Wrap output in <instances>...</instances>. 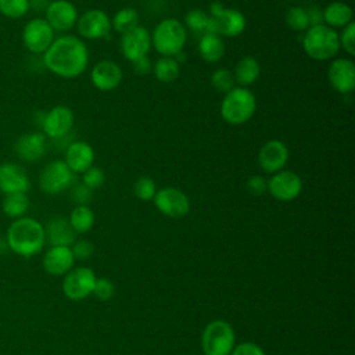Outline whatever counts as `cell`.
<instances>
[{"instance_id": "9", "label": "cell", "mask_w": 355, "mask_h": 355, "mask_svg": "<svg viewBox=\"0 0 355 355\" xmlns=\"http://www.w3.org/2000/svg\"><path fill=\"white\" fill-rule=\"evenodd\" d=\"M54 33L55 32L44 18H32L24 26L22 42L28 51L43 55L54 42Z\"/></svg>"}, {"instance_id": "17", "label": "cell", "mask_w": 355, "mask_h": 355, "mask_svg": "<svg viewBox=\"0 0 355 355\" xmlns=\"http://www.w3.org/2000/svg\"><path fill=\"white\" fill-rule=\"evenodd\" d=\"M288 147L286 143L277 139L268 140L262 144L258 153V164L261 169L269 175H273L282 169H284L288 161Z\"/></svg>"}, {"instance_id": "39", "label": "cell", "mask_w": 355, "mask_h": 355, "mask_svg": "<svg viewBox=\"0 0 355 355\" xmlns=\"http://www.w3.org/2000/svg\"><path fill=\"white\" fill-rule=\"evenodd\" d=\"M71 198L76 205H87L93 198V190L83 183H75L71 187Z\"/></svg>"}, {"instance_id": "35", "label": "cell", "mask_w": 355, "mask_h": 355, "mask_svg": "<svg viewBox=\"0 0 355 355\" xmlns=\"http://www.w3.org/2000/svg\"><path fill=\"white\" fill-rule=\"evenodd\" d=\"M286 24L295 32H305L309 28L308 15L304 7L294 6L286 14Z\"/></svg>"}, {"instance_id": "6", "label": "cell", "mask_w": 355, "mask_h": 355, "mask_svg": "<svg viewBox=\"0 0 355 355\" xmlns=\"http://www.w3.org/2000/svg\"><path fill=\"white\" fill-rule=\"evenodd\" d=\"M234 330L229 322L216 319L209 322L201 336V345L205 355H230L234 348Z\"/></svg>"}, {"instance_id": "46", "label": "cell", "mask_w": 355, "mask_h": 355, "mask_svg": "<svg viewBox=\"0 0 355 355\" xmlns=\"http://www.w3.org/2000/svg\"><path fill=\"white\" fill-rule=\"evenodd\" d=\"M28 1H29V8L37 12H46L51 0H28Z\"/></svg>"}, {"instance_id": "44", "label": "cell", "mask_w": 355, "mask_h": 355, "mask_svg": "<svg viewBox=\"0 0 355 355\" xmlns=\"http://www.w3.org/2000/svg\"><path fill=\"white\" fill-rule=\"evenodd\" d=\"M132 67L137 75H148L150 72H153V62L148 55H144V57L133 61Z\"/></svg>"}, {"instance_id": "20", "label": "cell", "mask_w": 355, "mask_h": 355, "mask_svg": "<svg viewBox=\"0 0 355 355\" xmlns=\"http://www.w3.org/2000/svg\"><path fill=\"white\" fill-rule=\"evenodd\" d=\"M31 182L25 169L14 162L0 164V191L4 194L26 193Z\"/></svg>"}, {"instance_id": "8", "label": "cell", "mask_w": 355, "mask_h": 355, "mask_svg": "<svg viewBox=\"0 0 355 355\" xmlns=\"http://www.w3.org/2000/svg\"><path fill=\"white\" fill-rule=\"evenodd\" d=\"M75 173L68 168L64 159L49 162L39 175V186L43 193L55 196L75 184Z\"/></svg>"}, {"instance_id": "3", "label": "cell", "mask_w": 355, "mask_h": 355, "mask_svg": "<svg viewBox=\"0 0 355 355\" xmlns=\"http://www.w3.org/2000/svg\"><path fill=\"white\" fill-rule=\"evenodd\" d=\"M151 35V47L162 57H175L183 51L187 42V29L176 18H165L155 25Z\"/></svg>"}, {"instance_id": "12", "label": "cell", "mask_w": 355, "mask_h": 355, "mask_svg": "<svg viewBox=\"0 0 355 355\" xmlns=\"http://www.w3.org/2000/svg\"><path fill=\"white\" fill-rule=\"evenodd\" d=\"M76 29L83 39H108L111 33V18L100 8H92L79 15Z\"/></svg>"}, {"instance_id": "4", "label": "cell", "mask_w": 355, "mask_h": 355, "mask_svg": "<svg viewBox=\"0 0 355 355\" xmlns=\"http://www.w3.org/2000/svg\"><path fill=\"white\" fill-rule=\"evenodd\" d=\"M257 110V100L248 87L234 86L227 92L220 103V116L229 125H243L248 122Z\"/></svg>"}, {"instance_id": "18", "label": "cell", "mask_w": 355, "mask_h": 355, "mask_svg": "<svg viewBox=\"0 0 355 355\" xmlns=\"http://www.w3.org/2000/svg\"><path fill=\"white\" fill-rule=\"evenodd\" d=\"M327 79L331 87L341 93L349 94L355 89V64L351 58H336L327 69Z\"/></svg>"}, {"instance_id": "16", "label": "cell", "mask_w": 355, "mask_h": 355, "mask_svg": "<svg viewBox=\"0 0 355 355\" xmlns=\"http://www.w3.org/2000/svg\"><path fill=\"white\" fill-rule=\"evenodd\" d=\"M122 55L133 62L144 55H148L151 50V35L150 31L141 25L136 26L130 32L121 36L119 42Z\"/></svg>"}, {"instance_id": "11", "label": "cell", "mask_w": 355, "mask_h": 355, "mask_svg": "<svg viewBox=\"0 0 355 355\" xmlns=\"http://www.w3.org/2000/svg\"><path fill=\"white\" fill-rule=\"evenodd\" d=\"M153 201L155 208L169 218H183L190 211L187 194L178 187H162L157 190Z\"/></svg>"}, {"instance_id": "38", "label": "cell", "mask_w": 355, "mask_h": 355, "mask_svg": "<svg viewBox=\"0 0 355 355\" xmlns=\"http://www.w3.org/2000/svg\"><path fill=\"white\" fill-rule=\"evenodd\" d=\"M104 182H105V175L101 168L90 166L87 171H85L82 173V183L92 190L101 187L104 184Z\"/></svg>"}, {"instance_id": "36", "label": "cell", "mask_w": 355, "mask_h": 355, "mask_svg": "<svg viewBox=\"0 0 355 355\" xmlns=\"http://www.w3.org/2000/svg\"><path fill=\"white\" fill-rule=\"evenodd\" d=\"M135 196L141 201H150L157 193V186L154 179L150 176H140L133 184Z\"/></svg>"}, {"instance_id": "33", "label": "cell", "mask_w": 355, "mask_h": 355, "mask_svg": "<svg viewBox=\"0 0 355 355\" xmlns=\"http://www.w3.org/2000/svg\"><path fill=\"white\" fill-rule=\"evenodd\" d=\"M29 10L28 0H0V14L10 19L22 18Z\"/></svg>"}, {"instance_id": "2", "label": "cell", "mask_w": 355, "mask_h": 355, "mask_svg": "<svg viewBox=\"0 0 355 355\" xmlns=\"http://www.w3.org/2000/svg\"><path fill=\"white\" fill-rule=\"evenodd\" d=\"M46 241L43 225L28 216L15 219L7 230V244L21 257H32L42 251Z\"/></svg>"}, {"instance_id": "32", "label": "cell", "mask_w": 355, "mask_h": 355, "mask_svg": "<svg viewBox=\"0 0 355 355\" xmlns=\"http://www.w3.org/2000/svg\"><path fill=\"white\" fill-rule=\"evenodd\" d=\"M68 220L76 233H86L94 225V214L87 205H76Z\"/></svg>"}, {"instance_id": "28", "label": "cell", "mask_w": 355, "mask_h": 355, "mask_svg": "<svg viewBox=\"0 0 355 355\" xmlns=\"http://www.w3.org/2000/svg\"><path fill=\"white\" fill-rule=\"evenodd\" d=\"M153 73L161 83H172L179 78L180 64L173 57H161L153 65Z\"/></svg>"}, {"instance_id": "5", "label": "cell", "mask_w": 355, "mask_h": 355, "mask_svg": "<svg viewBox=\"0 0 355 355\" xmlns=\"http://www.w3.org/2000/svg\"><path fill=\"white\" fill-rule=\"evenodd\" d=\"M302 49L306 55L316 61H324L333 58L340 47L338 33L336 29L322 24L316 26H309L301 39Z\"/></svg>"}, {"instance_id": "31", "label": "cell", "mask_w": 355, "mask_h": 355, "mask_svg": "<svg viewBox=\"0 0 355 355\" xmlns=\"http://www.w3.org/2000/svg\"><path fill=\"white\" fill-rule=\"evenodd\" d=\"M3 212L8 216V218H22L24 214L28 211L29 208V198L26 196V193H11V194H6L3 204H1Z\"/></svg>"}, {"instance_id": "15", "label": "cell", "mask_w": 355, "mask_h": 355, "mask_svg": "<svg viewBox=\"0 0 355 355\" xmlns=\"http://www.w3.org/2000/svg\"><path fill=\"white\" fill-rule=\"evenodd\" d=\"M46 21L54 32H68L76 26L79 14L73 3L69 0L50 1L46 12Z\"/></svg>"}, {"instance_id": "25", "label": "cell", "mask_w": 355, "mask_h": 355, "mask_svg": "<svg viewBox=\"0 0 355 355\" xmlns=\"http://www.w3.org/2000/svg\"><path fill=\"white\" fill-rule=\"evenodd\" d=\"M234 82L241 87H248L257 82L261 73V65L255 57L245 55L240 58L234 67Z\"/></svg>"}, {"instance_id": "7", "label": "cell", "mask_w": 355, "mask_h": 355, "mask_svg": "<svg viewBox=\"0 0 355 355\" xmlns=\"http://www.w3.org/2000/svg\"><path fill=\"white\" fill-rule=\"evenodd\" d=\"M211 31L220 37H236L245 29L247 21L241 11L236 8H226L222 3L214 1L209 4Z\"/></svg>"}, {"instance_id": "41", "label": "cell", "mask_w": 355, "mask_h": 355, "mask_svg": "<svg viewBox=\"0 0 355 355\" xmlns=\"http://www.w3.org/2000/svg\"><path fill=\"white\" fill-rule=\"evenodd\" d=\"M245 187L247 190L255 196V197H259V196H263L266 191H268V180L262 176V175H252L247 183H245Z\"/></svg>"}, {"instance_id": "45", "label": "cell", "mask_w": 355, "mask_h": 355, "mask_svg": "<svg viewBox=\"0 0 355 355\" xmlns=\"http://www.w3.org/2000/svg\"><path fill=\"white\" fill-rule=\"evenodd\" d=\"M306 15H308V21H309V26H316V25H322L323 24V10L318 6H311L308 8H305Z\"/></svg>"}, {"instance_id": "42", "label": "cell", "mask_w": 355, "mask_h": 355, "mask_svg": "<svg viewBox=\"0 0 355 355\" xmlns=\"http://www.w3.org/2000/svg\"><path fill=\"white\" fill-rule=\"evenodd\" d=\"M72 250V254L76 259H80V261H86L89 258H92L93 252H94V247L90 241L87 240H79V241H75L73 243V247L71 248Z\"/></svg>"}, {"instance_id": "1", "label": "cell", "mask_w": 355, "mask_h": 355, "mask_svg": "<svg viewBox=\"0 0 355 355\" xmlns=\"http://www.w3.org/2000/svg\"><path fill=\"white\" fill-rule=\"evenodd\" d=\"M43 65L55 76L73 79L80 76L89 65L86 43L73 35L55 37L43 54Z\"/></svg>"}, {"instance_id": "24", "label": "cell", "mask_w": 355, "mask_h": 355, "mask_svg": "<svg viewBox=\"0 0 355 355\" xmlns=\"http://www.w3.org/2000/svg\"><path fill=\"white\" fill-rule=\"evenodd\" d=\"M73 261L75 257L69 247H51L43 258V268L50 275L61 276L71 270Z\"/></svg>"}, {"instance_id": "29", "label": "cell", "mask_w": 355, "mask_h": 355, "mask_svg": "<svg viewBox=\"0 0 355 355\" xmlns=\"http://www.w3.org/2000/svg\"><path fill=\"white\" fill-rule=\"evenodd\" d=\"M140 17L135 8L126 7L118 10L114 17L111 18V29L118 32L121 36L130 32L136 26H139Z\"/></svg>"}, {"instance_id": "14", "label": "cell", "mask_w": 355, "mask_h": 355, "mask_svg": "<svg viewBox=\"0 0 355 355\" xmlns=\"http://www.w3.org/2000/svg\"><path fill=\"white\" fill-rule=\"evenodd\" d=\"M94 282V272L86 266H79L67 273L62 282V291L69 300L80 301L93 293Z\"/></svg>"}, {"instance_id": "40", "label": "cell", "mask_w": 355, "mask_h": 355, "mask_svg": "<svg viewBox=\"0 0 355 355\" xmlns=\"http://www.w3.org/2000/svg\"><path fill=\"white\" fill-rule=\"evenodd\" d=\"M114 291H115V288H114V284L111 283V280L101 277V279H96L92 294H94L101 301H107L114 295Z\"/></svg>"}, {"instance_id": "19", "label": "cell", "mask_w": 355, "mask_h": 355, "mask_svg": "<svg viewBox=\"0 0 355 355\" xmlns=\"http://www.w3.org/2000/svg\"><path fill=\"white\" fill-rule=\"evenodd\" d=\"M123 73L121 67L112 60H101L94 64L90 72L92 83L101 92H111L122 82Z\"/></svg>"}, {"instance_id": "37", "label": "cell", "mask_w": 355, "mask_h": 355, "mask_svg": "<svg viewBox=\"0 0 355 355\" xmlns=\"http://www.w3.org/2000/svg\"><path fill=\"white\" fill-rule=\"evenodd\" d=\"M340 47L349 55H355V22H349L347 26L343 28L341 33L338 35Z\"/></svg>"}, {"instance_id": "34", "label": "cell", "mask_w": 355, "mask_h": 355, "mask_svg": "<svg viewBox=\"0 0 355 355\" xmlns=\"http://www.w3.org/2000/svg\"><path fill=\"white\" fill-rule=\"evenodd\" d=\"M211 85L219 93L226 94L227 92H230L236 86L233 72L230 69H227V68H218L211 75Z\"/></svg>"}, {"instance_id": "23", "label": "cell", "mask_w": 355, "mask_h": 355, "mask_svg": "<svg viewBox=\"0 0 355 355\" xmlns=\"http://www.w3.org/2000/svg\"><path fill=\"white\" fill-rule=\"evenodd\" d=\"M44 234L51 247H69L76 239V232L72 229L69 220L64 216L51 218L44 227Z\"/></svg>"}, {"instance_id": "27", "label": "cell", "mask_w": 355, "mask_h": 355, "mask_svg": "<svg viewBox=\"0 0 355 355\" xmlns=\"http://www.w3.org/2000/svg\"><path fill=\"white\" fill-rule=\"evenodd\" d=\"M198 53L207 62H218L225 54V42L219 35L205 33L200 36Z\"/></svg>"}, {"instance_id": "21", "label": "cell", "mask_w": 355, "mask_h": 355, "mask_svg": "<svg viewBox=\"0 0 355 355\" xmlns=\"http://www.w3.org/2000/svg\"><path fill=\"white\" fill-rule=\"evenodd\" d=\"M46 136L43 132H31L19 136L14 144L15 154L26 161L36 162L46 154Z\"/></svg>"}, {"instance_id": "43", "label": "cell", "mask_w": 355, "mask_h": 355, "mask_svg": "<svg viewBox=\"0 0 355 355\" xmlns=\"http://www.w3.org/2000/svg\"><path fill=\"white\" fill-rule=\"evenodd\" d=\"M230 355H265V352L255 343H241L234 345Z\"/></svg>"}, {"instance_id": "26", "label": "cell", "mask_w": 355, "mask_h": 355, "mask_svg": "<svg viewBox=\"0 0 355 355\" xmlns=\"http://www.w3.org/2000/svg\"><path fill=\"white\" fill-rule=\"evenodd\" d=\"M352 8L344 1H333L323 10V22L330 28H344L352 22Z\"/></svg>"}, {"instance_id": "13", "label": "cell", "mask_w": 355, "mask_h": 355, "mask_svg": "<svg viewBox=\"0 0 355 355\" xmlns=\"http://www.w3.org/2000/svg\"><path fill=\"white\" fill-rule=\"evenodd\" d=\"M269 194L279 201H293L302 191V179L290 169H282L268 180Z\"/></svg>"}, {"instance_id": "30", "label": "cell", "mask_w": 355, "mask_h": 355, "mask_svg": "<svg viewBox=\"0 0 355 355\" xmlns=\"http://www.w3.org/2000/svg\"><path fill=\"white\" fill-rule=\"evenodd\" d=\"M186 29L193 32L197 36H202L205 33H212L211 31V17L207 11L200 8L190 10L184 17Z\"/></svg>"}, {"instance_id": "22", "label": "cell", "mask_w": 355, "mask_h": 355, "mask_svg": "<svg viewBox=\"0 0 355 355\" xmlns=\"http://www.w3.org/2000/svg\"><path fill=\"white\" fill-rule=\"evenodd\" d=\"M65 164L76 175L83 173L94 162V150L93 147L83 140L71 141L65 148Z\"/></svg>"}, {"instance_id": "10", "label": "cell", "mask_w": 355, "mask_h": 355, "mask_svg": "<svg viewBox=\"0 0 355 355\" xmlns=\"http://www.w3.org/2000/svg\"><path fill=\"white\" fill-rule=\"evenodd\" d=\"M75 122L73 111L67 105H55L44 112L43 122L40 125L46 137L54 141L62 140L69 136Z\"/></svg>"}]
</instances>
